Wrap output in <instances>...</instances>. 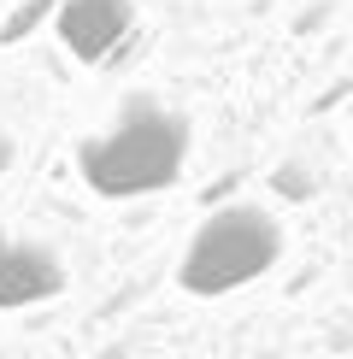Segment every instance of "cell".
<instances>
[{"mask_svg": "<svg viewBox=\"0 0 353 359\" xmlns=\"http://www.w3.org/2000/svg\"><path fill=\"white\" fill-rule=\"evenodd\" d=\"M100 359H124V348H106V353H100Z\"/></svg>", "mask_w": 353, "mask_h": 359, "instance_id": "ba28073f", "label": "cell"}, {"mask_svg": "<svg viewBox=\"0 0 353 359\" xmlns=\"http://www.w3.org/2000/svg\"><path fill=\"white\" fill-rule=\"evenodd\" d=\"M130 29H136V0H65L53 18V36L65 41V53L88 59V65H100Z\"/></svg>", "mask_w": 353, "mask_h": 359, "instance_id": "277c9868", "label": "cell"}, {"mask_svg": "<svg viewBox=\"0 0 353 359\" xmlns=\"http://www.w3.org/2000/svg\"><path fill=\"white\" fill-rule=\"evenodd\" d=\"M183 159H188V118L153 95H130L118 107L112 130H100L77 147L83 183L106 201H136V194L171 189L183 177Z\"/></svg>", "mask_w": 353, "mask_h": 359, "instance_id": "6da1fadb", "label": "cell"}, {"mask_svg": "<svg viewBox=\"0 0 353 359\" xmlns=\"http://www.w3.org/2000/svg\"><path fill=\"white\" fill-rule=\"evenodd\" d=\"M277 259H283V224L259 212L254 201H230L212 218H200V230L188 236L176 283L188 294H230L242 283L265 277Z\"/></svg>", "mask_w": 353, "mask_h": 359, "instance_id": "7a4b0ae2", "label": "cell"}, {"mask_svg": "<svg viewBox=\"0 0 353 359\" xmlns=\"http://www.w3.org/2000/svg\"><path fill=\"white\" fill-rule=\"evenodd\" d=\"M12 154H18V142H12V136H6V130H0V177H6V171H12Z\"/></svg>", "mask_w": 353, "mask_h": 359, "instance_id": "52a82bcc", "label": "cell"}, {"mask_svg": "<svg viewBox=\"0 0 353 359\" xmlns=\"http://www.w3.org/2000/svg\"><path fill=\"white\" fill-rule=\"evenodd\" d=\"M65 259L59 248L36 242V236H6L0 230V306H36L65 289Z\"/></svg>", "mask_w": 353, "mask_h": 359, "instance_id": "3957f363", "label": "cell"}, {"mask_svg": "<svg viewBox=\"0 0 353 359\" xmlns=\"http://www.w3.org/2000/svg\"><path fill=\"white\" fill-rule=\"evenodd\" d=\"M59 6H65V0H18V6L6 12V24H0V41L12 48V41L36 36V29L48 24V18H59Z\"/></svg>", "mask_w": 353, "mask_h": 359, "instance_id": "5b68a950", "label": "cell"}, {"mask_svg": "<svg viewBox=\"0 0 353 359\" xmlns=\"http://www.w3.org/2000/svg\"><path fill=\"white\" fill-rule=\"evenodd\" d=\"M271 189L283 194V201H312L318 177H312V165H300V159H283V165L271 171Z\"/></svg>", "mask_w": 353, "mask_h": 359, "instance_id": "8992f818", "label": "cell"}, {"mask_svg": "<svg viewBox=\"0 0 353 359\" xmlns=\"http://www.w3.org/2000/svg\"><path fill=\"white\" fill-rule=\"evenodd\" d=\"M259 359H277V353H259Z\"/></svg>", "mask_w": 353, "mask_h": 359, "instance_id": "9c48e42d", "label": "cell"}]
</instances>
